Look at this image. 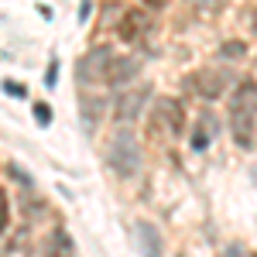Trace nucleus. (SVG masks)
<instances>
[{
    "mask_svg": "<svg viewBox=\"0 0 257 257\" xmlns=\"http://www.w3.org/2000/svg\"><path fill=\"white\" fill-rule=\"evenodd\" d=\"M254 117H257V82L243 79L237 86V93L230 96V134L243 151L254 148Z\"/></svg>",
    "mask_w": 257,
    "mask_h": 257,
    "instance_id": "nucleus-1",
    "label": "nucleus"
},
{
    "mask_svg": "<svg viewBox=\"0 0 257 257\" xmlns=\"http://www.w3.org/2000/svg\"><path fill=\"white\" fill-rule=\"evenodd\" d=\"M106 161H110V168H113L120 178H134L138 175L141 144H138V138H134L127 127H120L117 134L110 138V144H106Z\"/></svg>",
    "mask_w": 257,
    "mask_h": 257,
    "instance_id": "nucleus-2",
    "label": "nucleus"
},
{
    "mask_svg": "<svg viewBox=\"0 0 257 257\" xmlns=\"http://www.w3.org/2000/svg\"><path fill=\"white\" fill-rule=\"evenodd\" d=\"M250 257H257V254H250Z\"/></svg>",
    "mask_w": 257,
    "mask_h": 257,
    "instance_id": "nucleus-23",
    "label": "nucleus"
},
{
    "mask_svg": "<svg viewBox=\"0 0 257 257\" xmlns=\"http://www.w3.org/2000/svg\"><path fill=\"white\" fill-rule=\"evenodd\" d=\"M250 31L257 35V11H254V18H250Z\"/></svg>",
    "mask_w": 257,
    "mask_h": 257,
    "instance_id": "nucleus-21",
    "label": "nucleus"
},
{
    "mask_svg": "<svg viewBox=\"0 0 257 257\" xmlns=\"http://www.w3.org/2000/svg\"><path fill=\"white\" fill-rule=\"evenodd\" d=\"M158 117L168 120V131H172V134H182V127H185V110H182L178 99H158Z\"/></svg>",
    "mask_w": 257,
    "mask_h": 257,
    "instance_id": "nucleus-9",
    "label": "nucleus"
},
{
    "mask_svg": "<svg viewBox=\"0 0 257 257\" xmlns=\"http://www.w3.org/2000/svg\"><path fill=\"white\" fill-rule=\"evenodd\" d=\"M55 79H59V62L52 59V62H48V72H45V86L52 89V86H55Z\"/></svg>",
    "mask_w": 257,
    "mask_h": 257,
    "instance_id": "nucleus-15",
    "label": "nucleus"
},
{
    "mask_svg": "<svg viewBox=\"0 0 257 257\" xmlns=\"http://www.w3.org/2000/svg\"><path fill=\"white\" fill-rule=\"evenodd\" d=\"M148 93H151V86H138V89H127V93H120L117 103H113V120L117 123H131V120L141 117V110H144V103H148Z\"/></svg>",
    "mask_w": 257,
    "mask_h": 257,
    "instance_id": "nucleus-5",
    "label": "nucleus"
},
{
    "mask_svg": "<svg viewBox=\"0 0 257 257\" xmlns=\"http://www.w3.org/2000/svg\"><path fill=\"white\" fill-rule=\"evenodd\" d=\"M134 230H138L134 237H138V243H141V254L144 257H161V233L158 230H155L151 223H138Z\"/></svg>",
    "mask_w": 257,
    "mask_h": 257,
    "instance_id": "nucleus-8",
    "label": "nucleus"
},
{
    "mask_svg": "<svg viewBox=\"0 0 257 257\" xmlns=\"http://www.w3.org/2000/svg\"><path fill=\"white\" fill-rule=\"evenodd\" d=\"M151 28H155V21H151V11H127L123 18H120V24H117V35L123 41H144L148 35H151Z\"/></svg>",
    "mask_w": 257,
    "mask_h": 257,
    "instance_id": "nucleus-6",
    "label": "nucleus"
},
{
    "mask_svg": "<svg viewBox=\"0 0 257 257\" xmlns=\"http://www.w3.org/2000/svg\"><path fill=\"white\" fill-rule=\"evenodd\" d=\"M4 89H7V93H11L14 99H24V96H28V89H24L21 82H14V79H7V82H4Z\"/></svg>",
    "mask_w": 257,
    "mask_h": 257,
    "instance_id": "nucleus-14",
    "label": "nucleus"
},
{
    "mask_svg": "<svg viewBox=\"0 0 257 257\" xmlns=\"http://www.w3.org/2000/svg\"><path fill=\"white\" fill-rule=\"evenodd\" d=\"M206 7H219V4H226V0H202Z\"/></svg>",
    "mask_w": 257,
    "mask_h": 257,
    "instance_id": "nucleus-20",
    "label": "nucleus"
},
{
    "mask_svg": "<svg viewBox=\"0 0 257 257\" xmlns=\"http://www.w3.org/2000/svg\"><path fill=\"white\" fill-rule=\"evenodd\" d=\"M165 4H168V0H144V7H148V11H161Z\"/></svg>",
    "mask_w": 257,
    "mask_h": 257,
    "instance_id": "nucleus-19",
    "label": "nucleus"
},
{
    "mask_svg": "<svg viewBox=\"0 0 257 257\" xmlns=\"http://www.w3.org/2000/svg\"><path fill=\"white\" fill-rule=\"evenodd\" d=\"M7 223H11V209H7V199L0 196V233L7 230Z\"/></svg>",
    "mask_w": 257,
    "mask_h": 257,
    "instance_id": "nucleus-16",
    "label": "nucleus"
},
{
    "mask_svg": "<svg viewBox=\"0 0 257 257\" xmlns=\"http://www.w3.org/2000/svg\"><path fill=\"white\" fill-rule=\"evenodd\" d=\"M223 257H243V247H240V243H230V247L223 250Z\"/></svg>",
    "mask_w": 257,
    "mask_h": 257,
    "instance_id": "nucleus-18",
    "label": "nucleus"
},
{
    "mask_svg": "<svg viewBox=\"0 0 257 257\" xmlns=\"http://www.w3.org/2000/svg\"><path fill=\"white\" fill-rule=\"evenodd\" d=\"M52 257H62V254H52Z\"/></svg>",
    "mask_w": 257,
    "mask_h": 257,
    "instance_id": "nucleus-22",
    "label": "nucleus"
},
{
    "mask_svg": "<svg viewBox=\"0 0 257 257\" xmlns=\"http://www.w3.org/2000/svg\"><path fill=\"white\" fill-rule=\"evenodd\" d=\"M219 55H223V59H240V55H247V45H243V41H226V45L219 48Z\"/></svg>",
    "mask_w": 257,
    "mask_h": 257,
    "instance_id": "nucleus-12",
    "label": "nucleus"
},
{
    "mask_svg": "<svg viewBox=\"0 0 257 257\" xmlns=\"http://www.w3.org/2000/svg\"><path fill=\"white\" fill-rule=\"evenodd\" d=\"M79 110H82V120H86V131H96L99 117H103V103L82 93V96H79Z\"/></svg>",
    "mask_w": 257,
    "mask_h": 257,
    "instance_id": "nucleus-11",
    "label": "nucleus"
},
{
    "mask_svg": "<svg viewBox=\"0 0 257 257\" xmlns=\"http://www.w3.org/2000/svg\"><path fill=\"white\" fill-rule=\"evenodd\" d=\"M138 72H141V62L138 59H113V69H110L106 82H110V86H123L127 79H134Z\"/></svg>",
    "mask_w": 257,
    "mask_h": 257,
    "instance_id": "nucleus-10",
    "label": "nucleus"
},
{
    "mask_svg": "<svg viewBox=\"0 0 257 257\" xmlns=\"http://www.w3.org/2000/svg\"><path fill=\"white\" fill-rule=\"evenodd\" d=\"M35 117H38L41 127H48V123H52V110H48V103H35Z\"/></svg>",
    "mask_w": 257,
    "mask_h": 257,
    "instance_id": "nucleus-13",
    "label": "nucleus"
},
{
    "mask_svg": "<svg viewBox=\"0 0 257 257\" xmlns=\"http://www.w3.org/2000/svg\"><path fill=\"white\" fill-rule=\"evenodd\" d=\"M55 240H59V247H62V250H65V254H72V240L65 237L62 230H55Z\"/></svg>",
    "mask_w": 257,
    "mask_h": 257,
    "instance_id": "nucleus-17",
    "label": "nucleus"
},
{
    "mask_svg": "<svg viewBox=\"0 0 257 257\" xmlns=\"http://www.w3.org/2000/svg\"><path fill=\"white\" fill-rule=\"evenodd\" d=\"M113 59H117V55H113L106 45L89 48L79 59V82H106L110 69H113Z\"/></svg>",
    "mask_w": 257,
    "mask_h": 257,
    "instance_id": "nucleus-3",
    "label": "nucleus"
},
{
    "mask_svg": "<svg viewBox=\"0 0 257 257\" xmlns=\"http://www.w3.org/2000/svg\"><path fill=\"white\" fill-rule=\"evenodd\" d=\"M216 131H219L216 117H213V113H202V117L192 123V151H206Z\"/></svg>",
    "mask_w": 257,
    "mask_h": 257,
    "instance_id": "nucleus-7",
    "label": "nucleus"
},
{
    "mask_svg": "<svg viewBox=\"0 0 257 257\" xmlns=\"http://www.w3.org/2000/svg\"><path fill=\"white\" fill-rule=\"evenodd\" d=\"M185 86L196 89L202 99H219L226 93V86H230V72L226 69H199V72H192L185 79Z\"/></svg>",
    "mask_w": 257,
    "mask_h": 257,
    "instance_id": "nucleus-4",
    "label": "nucleus"
}]
</instances>
